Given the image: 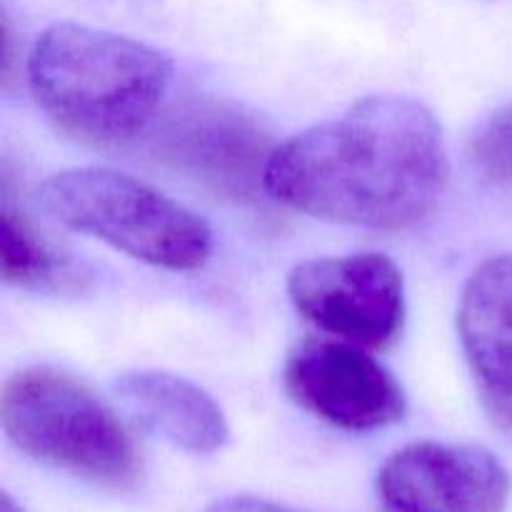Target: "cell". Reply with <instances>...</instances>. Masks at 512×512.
Wrapping results in <instances>:
<instances>
[{"instance_id": "1", "label": "cell", "mask_w": 512, "mask_h": 512, "mask_svg": "<svg viewBox=\"0 0 512 512\" xmlns=\"http://www.w3.org/2000/svg\"><path fill=\"white\" fill-rule=\"evenodd\" d=\"M448 173L433 110L403 95H370L275 148L263 188L310 218L408 230L438 208Z\"/></svg>"}, {"instance_id": "2", "label": "cell", "mask_w": 512, "mask_h": 512, "mask_svg": "<svg viewBox=\"0 0 512 512\" xmlns=\"http://www.w3.org/2000/svg\"><path fill=\"white\" fill-rule=\"evenodd\" d=\"M28 80L63 133L90 145H120L153 123L173 83V60L110 30L55 23L33 45Z\"/></svg>"}, {"instance_id": "3", "label": "cell", "mask_w": 512, "mask_h": 512, "mask_svg": "<svg viewBox=\"0 0 512 512\" xmlns=\"http://www.w3.org/2000/svg\"><path fill=\"white\" fill-rule=\"evenodd\" d=\"M0 420L10 443L38 463L110 490L143 480V455L123 420L65 370L35 365L10 375Z\"/></svg>"}, {"instance_id": "4", "label": "cell", "mask_w": 512, "mask_h": 512, "mask_svg": "<svg viewBox=\"0 0 512 512\" xmlns=\"http://www.w3.org/2000/svg\"><path fill=\"white\" fill-rule=\"evenodd\" d=\"M35 195L55 223L155 268L198 270L213 253V233L200 215L118 170H60Z\"/></svg>"}, {"instance_id": "5", "label": "cell", "mask_w": 512, "mask_h": 512, "mask_svg": "<svg viewBox=\"0 0 512 512\" xmlns=\"http://www.w3.org/2000/svg\"><path fill=\"white\" fill-rule=\"evenodd\" d=\"M288 293L308 323L345 343L388 350L403 335V273L383 253L305 260L290 273Z\"/></svg>"}, {"instance_id": "6", "label": "cell", "mask_w": 512, "mask_h": 512, "mask_svg": "<svg viewBox=\"0 0 512 512\" xmlns=\"http://www.w3.org/2000/svg\"><path fill=\"white\" fill-rule=\"evenodd\" d=\"M285 390L303 410L343 430L388 428L403 420L398 380L360 345L305 340L285 360Z\"/></svg>"}, {"instance_id": "7", "label": "cell", "mask_w": 512, "mask_h": 512, "mask_svg": "<svg viewBox=\"0 0 512 512\" xmlns=\"http://www.w3.org/2000/svg\"><path fill=\"white\" fill-rule=\"evenodd\" d=\"M510 493L508 468L478 445H405L378 473L385 512H505Z\"/></svg>"}, {"instance_id": "8", "label": "cell", "mask_w": 512, "mask_h": 512, "mask_svg": "<svg viewBox=\"0 0 512 512\" xmlns=\"http://www.w3.org/2000/svg\"><path fill=\"white\" fill-rule=\"evenodd\" d=\"M458 330L485 413L512 433V255H495L470 275Z\"/></svg>"}, {"instance_id": "9", "label": "cell", "mask_w": 512, "mask_h": 512, "mask_svg": "<svg viewBox=\"0 0 512 512\" xmlns=\"http://www.w3.org/2000/svg\"><path fill=\"white\" fill-rule=\"evenodd\" d=\"M115 393L135 418L175 448L208 455L228 443L230 428L220 405L190 380L160 370H135L115 380Z\"/></svg>"}, {"instance_id": "10", "label": "cell", "mask_w": 512, "mask_h": 512, "mask_svg": "<svg viewBox=\"0 0 512 512\" xmlns=\"http://www.w3.org/2000/svg\"><path fill=\"white\" fill-rule=\"evenodd\" d=\"M160 153L178 168L200 173L220 188L248 193L255 175L263 180L260 158L265 140L248 120L225 110H195L168 130Z\"/></svg>"}, {"instance_id": "11", "label": "cell", "mask_w": 512, "mask_h": 512, "mask_svg": "<svg viewBox=\"0 0 512 512\" xmlns=\"http://www.w3.org/2000/svg\"><path fill=\"white\" fill-rule=\"evenodd\" d=\"M0 275L15 288L55 295L83 293L90 285V270L53 248L35 230L23 210L10 200L5 183L0 203Z\"/></svg>"}, {"instance_id": "12", "label": "cell", "mask_w": 512, "mask_h": 512, "mask_svg": "<svg viewBox=\"0 0 512 512\" xmlns=\"http://www.w3.org/2000/svg\"><path fill=\"white\" fill-rule=\"evenodd\" d=\"M470 155L480 173L498 185H512V103L495 110L478 128Z\"/></svg>"}, {"instance_id": "13", "label": "cell", "mask_w": 512, "mask_h": 512, "mask_svg": "<svg viewBox=\"0 0 512 512\" xmlns=\"http://www.w3.org/2000/svg\"><path fill=\"white\" fill-rule=\"evenodd\" d=\"M208 512H305L288 508V505L270 503L263 498H250V495H235V498H225L215 503Z\"/></svg>"}, {"instance_id": "14", "label": "cell", "mask_w": 512, "mask_h": 512, "mask_svg": "<svg viewBox=\"0 0 512 512\" xmlns=\"http://www.w3.org/2000/svg\"><path fill=\"white\" fill-rule=\"evenodd\" d=\"M0 512H25V510L20 508V505L15 503L8 493H3L0 495Z\"/></svg>"}]
</instances>
